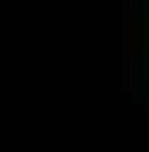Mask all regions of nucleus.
Masks as SVG:
<instances>
[]
</instances>
